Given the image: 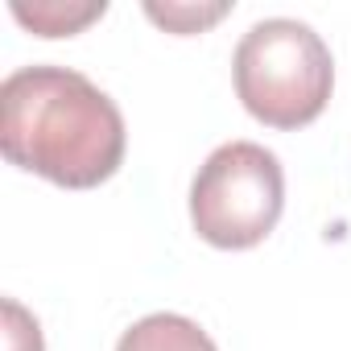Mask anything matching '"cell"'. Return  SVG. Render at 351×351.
Listing matches in <instances>:
<instances>
[{
  "mask_svg": "<svg viewBox=\"0 0 351 351\" xmlns=\"http://www.w3.org/2000/svg\"><path fill=\"white\" fill-rule=\"evenodd\" d=\"M0 149L9 165L62 191H91L124 165L116 99L71 66H21L0 83Z\"/></svg>",
  "mask_w": 351,
  "mask_h": 351,
  "instance_id": "6da1fadb",
  "label": "cell"
},
{
  "mask_svg": "<svg viewBox=\"0 0 351 351\" xmlns=\"http://www.w3.org/2000/svg\"><path fill=\"white\" fill-rule=\"evenodd\" d=\"M116 351H219V347L186 314H145L120 335Z\"/></svg>",
  "mask_w": 351,
  "mask_h": 351,
  "instance_id": "277c9868",
  "label": "cell"
},
{
  "mask_svg": "<svg viewBox=\"0 0 351 351\" xmlns=\"http://www.w3.org/2000/svg\"><path fill=\"white\" fill-rule=\"evenodd\" d=\"M149 21L165 25L169 34H203L207 25H215L219 17H228V5H145Z\"/></svg>",
  "mask_w": 351,
  "mask_h": 351,
  "instance_id": "8992f818",
  "label": "cell"
},
{
  "mask_svg": "<svg viewBox=\"0 0 351 351\" xmlns=\"http://www.w3.org/2000/svg\"><path fill=\"white\" fill-rule=\"evenodd\" d=\"M285 211V169L256 141L219 145L191 182V223L199 240L223 252L256 248Z\"/></svg>",
  "mask_w": 351,
  "mask_h": 351,
  "instance_id": "3957f363",
  "label": "cell"
},
{
  "mask_svg": "<svg viewBox=\"0 0 351 351\" xmlns=\"http://www.w3.org/2000/svg\"><path fill=\"white\" fill-rule=\"evenodd\" d=\"M5 318H9V351H46L42 347V326L34 314H25L21 302H5Z\"/></svg>",
  "mask_w": 351,
  "mask_h": 351,
  "instance_id": "52a82bcc",
  "label": "cell"
},
{
  "mask_svg": "<svg viewBox=\"0 0 351 351\" xmlns=\"http://www.w3.org/2000/svg\"><path fill=\"white\" fill-rule=\"evenodd\" d=\"M108 13V5L99 0V5H54V0H46V5H13V17L34 29L38 38H75L79 29H87L91 21H99Z\"/></svg>",
  "mask_w": 351,
  "mask_h": 351,
  "instance_id": "5b68a950",
  "label": "cell"
},
{
  "mask_svg": "<svg viewBox=\"0 0 351 351\" xmlns=\"http://www.w3.org/2000/svg\"><path fill=\"white\" fill-rule=\"evenodd\" d=\"M232 79L252 120L277 132H293L326 112L335 91V58L306 21L269 17L240 38Z\"/></svg>",
  "mask_w": 351,
  "mask_h": 351,
  "instance_id": "7a4b0ae2",
  "label": "cell"
}]
</instances>
